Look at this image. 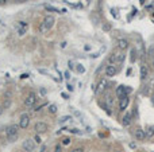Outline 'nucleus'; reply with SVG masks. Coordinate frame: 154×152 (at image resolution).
<instances>
[{"instance_id":"nucleus-1","label":"nucleus","mask_w":154,"mask_h":152,"mask_svg":"<svg viewBox=\"0 0 154 152\" xmlns=\"http://www.w3.org/2000/svg\"><path fill=\"white\" fill-rule=\"evenodd\" d=\"M18 129H19V125H16V124H11V125L7 127L6 135L10 141H14L15 139H18Z\"/></svg>"},{"instance_id":"nucleus-2","label":"nucleus","mask_w":154,"mask_h":152,"mask_svg":"<svg viewBox=\"0 0 154 152\" xmlns=\"http://www.w3.org/2000/svg\"><path fill=\"white\" fill-rule=\"evenodd\" d=\"M22 148L26 152H34V149H35V141L32 139H26L22 143Z\"/></svg>"},{"instance_id":"nucleus-3","label":"nucleus","mask_w":154,"mask_h":152,"mask_svg":"<svg viewBox=\"0 0 154 152\" xmlns=\"http://www.w3.org/2000/svg\"><path fill=\"white\" fill-rule=\"evenodd\" d=\"M55 23V19H54V16H51V15H46L45 18H43V22H42V26L45 27L46 30H50L53 29V26H54Z\"/></svg>"},{"instance_id":"nucleus-4","label":"nucleus","mask_w":154,"mask_h":152,"mask_svg":"<svg viewBox=\"0 0 154 152\" xmlns=\"http://www.w3.org/2000/svg\"><path fill=\"white\" fill-rule=\"evenodd\" d=\"M35 102H37V94L34 92H31L27 97L24 98V105L27 106V108H32V106L35 105Z\"/></svg>"},{"instance_id":"nucleus-5","label":"nucleus","mask_w":154,"mask_h":152,"mask_svg":"<svg viewBox=\"0 0 154 152\" xmlns=\"http://www.w3.org/2000/svg\"><path fill=\"white\" fill-rule=\"evenodd\" d=\"M29 124H30L29 114H22V116H20V120H19V128L26 129V128L29 127Z\"/></svg>"},{"instance_id":"nucleus-6","label":"nucleus","mask_w":154,"mask_h":152,"mask_svg":"<svg viewBox=\"0 0 154 152\" xmlns=\"http://www.w3.org/2000/svg\"><path fill=\"white\" fill-rule=\"evenodd\" d=\"M128 104H130V98H128V96H124V97H122L120 101H119V109H120V111H126Z\"/></svg>"},{"instance_id":"nucleus-7","label":"nucleus","mask_w":154,"mask_h":152,"mask_svg":"<svg viewBox=\"0 0 154 152\" xmlns=\"http://www.w3.org/2000/svg\"><path fill=\"white\" fill-rule=\"evenodd\" d=\"M35 131H37V133H45L46 131H47V124L42 123V121L37 123L35 124Z\"/></svg>"},{"instance_id":"nucleus-8","label":"nucleus","mask_w":154,"mask_h":152,"mask_svg":"<svg viewBox=\"0 0 154 152\" xmlns=\"http://www.w3.org/2000/svg\"><path fill=\"white\" fill-rule=\"evenodd\" d=\"M106 86H107V81L104 78H101L99 81V83H97V86H95V90H93V92H95V93H100L101 90H104Z\"/></svg>"},{"instance_id":"nucleus-9","label":"nucleus","mask_w":154,"mask_h":152,"mask_svg":"<svg viewBox=\"0 0 154 152\" xmlns=\"http://www.w3.org/2000/svg\"><path fill=\"white\" fill-rule=\"evenodd\" d=\"M116 71H118V70H116V67L114 66V65H108V66L106 67V76L107 77H114L116 74Z\"/></svg>"},{"instance_id":"nucleus-10","label":"nucleus","mask_w":154,"mask_h":152,"mask_svg":"<svg viewBox=\"0 0 154 152\" xmlns=\"http://www.w3.org/2000/svg\"><path fill=\"white\" fill-rule=\"evenodd\" d=\"M115 94H116V97H118V98L124 97V96H126V86H123V85L118 86V88H116Z\"/></svg>"},{"instance_id":"nucleus-11","label":"nucleus","mask_w":154,"mask_h":152,"mask_svg":"<svg viewBox=\"0 0 154 152\" xmlns=\"http://www.w3.org/2000/svg\"><path fill=\"white\" fill-rule=\"evenodd\" d=\"M118 47H119V50H126V49L128 47V42H127V39H124V38L118 39Z\"/></svg>"},{"instance_id":"nucleus-12","label":"nucleus","mask_w":154,"mask_h":152,"mask_svg":"<svg viewBox=\"0 0 154 152\" xmlns=\"http://www.w3.org/2000/svg\"><path fill=\"white\" fill-rule=\"evenodd\" d=\"M134 135H135V137H137L138 140H143L145 137H146V133H145V131L141 129V128H137V129H135V132H134Z\"/></svg>"},{"instance_id":"nucleus-13","label":"nucleus","mask_w":154,"mask_h":152,"mask_svg":"<svg viewBox=\"0 0 154 152\" xmlns=\"http://www.w3.org/2000/svg\"><path fill=\"white\" fill-rule=\"evenodd\" d=\"M104 102L107 104V106L108 108H112L114 105V98H112V94H109V93H107L106 96H104Z\"/></svg>"},{"instance_id":"nucleus-14","label":"nucleus","mask_w":154,"mask_h":152,"mask_svg":"<svg viewBox=\"0 0 154 152\" xmlns=\"http://www.w3.org/2000/svg\"><path fill=\"white\" fill-rule=\"evenodd\" d=\"M131 118H132L131 113H130V112H127V113L123 116V121H122L123 125H124V127H128V125L131 124Z\"/></svg>"},{"instance_id":"nucleus-15","label":"nucleus","mask_w":154,"mask_h":152,"mask_svg":"<svg viewBox=\"0 0 154 152\" xmlns=\"http://www.w3.org/2000/svg\"><path fill=\"white\" fill-rule=\"evenodd\" d=\"M26 29H27V23H26V22H19V23H18V31H19V35L24 34Z\"/></svg>"},{"instance_id":"nucleus-16","label":"nucleus","mask_w":154,"mask_h":152,"mask_svg":"<svg viewBox=\"0 0 154 152\" xmlns=\"http://www.w3.org/2000/svg\"><path fill=\"white\" fill-rule=\"evenodd\" d=\"M45 10L46 11H50V12H57V14H62V12H66V10H58L53 6H45Z\"/></svg>"},{"instance_id":"nucleus-17","label":"nucleus","mask_w":154,"mask_h":152,"mask_svg":"<svg viewBox=\"0 0 154 152\" xmlns=\"http://www.w3.org/2000/svg\"><path fill=\"white\" fill-rule=\"evenodd\" d=\"M149 76V69L148 66H145V65H142L141 66V78L142 79H146Z\"/></svg>"},{"instance_id":"nucleus-18","label":"nucleus","mask_w":154,"mask_h":152,"mask_svg":"<svg viewBox=\"0 0 154 152\" xmlns=\"http://www.w3.org/2000/svg\"><path fill=\"white\" fill-rule=\"evenodd\" d=\"M124 59H126V54H124V53H120V54L116 55V64H118V65L123 64V61H124Z\"/></svg>"},{"instance_id":"nucleus-19","label":"nucleus","mask_w":154,"mask_h":152,"mask_svg":"<svg viewBox=\"0 0 154 152\" xmlns=\"http://www.w3.org/2000/svg\"><path fill=\"white\" fill-rule=\"evenodd\" d=\"M145 133H146V137H153L154 136V125L149 127L148 129L145 131Z\"/></svg>"},{"instance_id":"nucleus-20","label":"nucleus","mask_w":154,"mask_h":152,"mask_svg":"<svg viewBox=\"0 0 154 152\" xmlns=\"http://www.w3.org/2000/svg\"><path fill=\"white\" fill-rule=\"evenodd\" d=\"M148 55L150 58H154V44H151L150 47H149V50H148Z\"/></svg>"},{"instance_id":"nucleus-21","label":"nucleus","mask_w":154,"mask_h":152,"mask_svg":"<svg viewBox=\"0 0 154 152\" xmlns=\"http://www.w3.org/2000/svg\"><path fill=\"white\" fill-rule=\"evenodd\" d=\"M116 55H118V54H115V53H114V54H111V57L108 58V62H109V65H112L114 62H116Z\"/></svg>"},{"instance_id":"nucleus-22","label":"nucleus","mask_w":154,"mask_h":152,"mask_svg":"<svg viewBox=\"0 0 154 152\" xmlns=\"http://www.w3.org/2000/svg\"><path fill=\"white\" fill-rule=\"evenodd\" d=\"M49 112H50V113H53V114H54L55 112H57V106H55L54 104H51V105H49Z\"/></svg>"},{"instance_id":"nucleus-23","label":"nucleus","mask_w":154,"mask_h":152,"mask_svg":"<svg viewBox=\"0 0 154 152\" xmlns=\"http://www.w3.org/2000/svg\"><path fill=\"white\" fill-rule=\"evenodd\" d=\"M69 120H72L71 116H64V117L60 118V123H66V121H69Z\"/></svg>"},{"instance_id":"nucleus-24","label":"nucleus","mask_w":154,"mask_h":152,"mask_svg":"<svg viewBox=\"0 0 154 152\" xmlns=\"http://www.w3.org/2000/svg\"><path fill=\"white\" fill-rule=\"evenodd\" d=\"M77 71H78V73H84V71H85V67H84L83 65H77Z\"/></svg>"},{"instance_id":"nucleus-25","label":"nucleus","mask_w":154,"mask_h":152,"mask_svg":"<svg viewBox=\"0 0 154 152\" xmlns=\"http://www.w3.org/2000/svg\"><path fill=\"white\" fill-rule=\"evenodd\" d=\"M62 144H64V146H69V144H71V139H69V137H65V139L62 140Z\"/></svg>"},{"instance_id":"nucleus-26","label":"nucleus","mask_w":154,"mask_h":152,"mask_svg":"<svg viewBox=\"0 0 154 152\" xmlns=\"http://www.w3.org/2000/svg\"><path fill=\"white\" fill-rule=\"evenodd\" d=\"M34 141H35V143H38V144H41V143H42V140H41V136H39V135H37V136L34 137Z\"/></svg>"},{"instance_id":"nucleus-27","label":"nucleus","mask_w":154,"mask_h":152,"mask_svg":"<svg viewBox=\"0 0 154 152\" xmlns=\"http://www.w3.org/2000/svg\"><path fill=\"white\" fill-rule=\"evenodd\" d=\"M131 62H135V50L131 51Z\"/></svg>"},{"instance_id":"nucleus-28","label":"nucleus","mask_w":154,"mask_h":152,"mask_svg":"<svg viewBox=\"0 0 154 152\" xmlns=\"http://www.w3.org/2000/svg\"><path fill=\"white\" fill-rule=\"evenodd\" d=\"M72 152H84V149L81 148V147H78V148H74Z\"/></svg>"},{"instance_id":"nucleus-29","label":"nucleus","mask_w":154,"mask_h":152,"mask_svg":"<svg viewBox=\"0 0 154 152\" xmlns=\"http://www.w3.org/2000/svg\"><path fill=\"white\" fill-rule=\"evenodd\" d=\"M54 152H61V146H60V144H58V146H55Z\"/></svg>"},{"instance_id":"nucleus-30","label":"nucleus","mask_w":154,"mask_h":152,"mask_svg":"<svg viewBox=\"0 0 154 152\" xmlns=\"http://www.w3.org/2000/svg\"><path fill=\"white\" fill-rule=\"evenodd\" d=\"M109 29H111V26H109V24H106V26H103V30H106V31H108Z\"/></svg>"},{"instance_id":"nucleus-31","label":"nucleus","mask_w":154,"mask_h":152,"mask_svg":"<svg viewBox=\"0 0 154 152\" xmlns=\"http://www.w3.org/2000/svg\"><path fill=\"white\" fill-rule=\"evenodd\" d=\"M68 66H69V69H73V62H72V61H69V62H68Z\"/></svg>"},{"instance_id":"nucleus-32","label":"nucleus","mask_w":154,"mask_h":152,"mask_svg":"<svg viewBox=\"0 0 154 152\" xmlns=\"http://www.w3.org/2000/svg\"><path fill=\"white\" fill-rule=\"evenodd\" d=\"M69 132H72V133H80V131L78 129H76V128H73V129H71Z\"/></svg>"},{"instance_id":"nucleus-33","label":"nucleus","mask_w":154,"mask_h":152,"mask_svg":"<svg viewBox=\"0 0 154 152\" xmlns=\"http://www.w3.org/2000/svg\"><path fill=\"white\" fill-rule=\"evenodd\" d=\"M66 88H68V90H69V92H72V90H73V86H72V85H68Z\"/></svg>"},{"instance_id":"nucleus-34","label":"nucleus","mask_w":154,"mask_h":152,"mask_svg":"<svg viewBox=\"0 0 154 152\" xmlns=\"http://www.w3.org/2000/svg\"><path fill=\"white\" fill-rule=\"evenodd\" d=\"M131 92V88H128V86H126V93H130Z\"/></svg>"},{"instance_id":"nucleus-35","label":"nucleus","mask_w":154,"mask_h":152,"mask_svg":"<svg viewBox=\"0 0 154 152\" xmlns=\"http://www.w3.org/2000/svg\"><path fill=\"white\" fill-rule=\"evenodd\" d=\"M27 77H29V74H22V77H20V78H27Z\"/></svg>"},{"instance_id":"nucleus-36","label":"nucleus","mask_w":154,"mask_h":152,"mask_svg":"<svg viewBox=\"0 0 154 152\" xmlns=\"http://www.w3.org/2000/svg\"><path fill=\"white\" fill-rule=\"evenodd\" d=\"M15 1H18V3H24V1H27V0H15Z\"/></svg>"},{"instance_id":"nucleus-37","label":"nucleus","mask_w":154,"mask_h":152,"mask_svg":"<svg viewBox=\"0 0 154 152\" xmlns=\"http://www.w3.org/2000/svg\"><path fill=\"white\" fill-rule=\"evenodd\" d=\"M8 0H0V4H4V3H7Z\"/></svg>"},{"instance_id":"nucleus-38","label":"nucleus","mask_w":154,"mask_h":152,"mask_svg":"<svg viewBox=\"0 0 154 152\" xmlns=\"http://www.w3.org/2000/svg\"><path fill=\"white\" fill-rule=\"evenodd\" d=\"M3 113V108H1V106H0V114Z\"/></svg>"},{"instance_id":"nucleus-39","label":"nucleus","mask_w":154,"mask_h":152,"mask_svg":"<svg viewBox=\"0 0 154 152\" xmlns=\"http://www.w3.org/2000/svg\"><path fill=\"white\" fill-rule=\"evenodd\" d=\"M153 65H154V58H153Z\"/></svg>"}]
</instances>
